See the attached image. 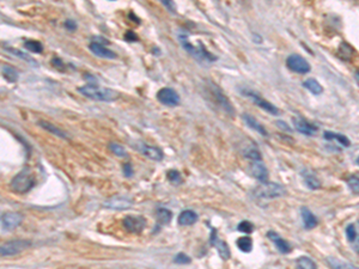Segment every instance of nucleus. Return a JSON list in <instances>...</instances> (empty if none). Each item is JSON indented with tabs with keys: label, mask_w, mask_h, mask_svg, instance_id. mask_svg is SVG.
I'll use <instances>...</instances> for the list:
<instances>
[{
	"label": "nucleus",
	"mask_w": 359,
	"mask_h": 269,
	"mask_svg": "<svg viewBox=\"0 0 359 269\" xmlns=\"http://www.w3.org/2000/svg\"><path fill=\"white\" fill-rule=\"evenodd\" d=\"M78 92L88 98L98 102H114L119 98V93L111 89L97 87L95 84H86L84 87L78 88Z\"/></svg>",
	"instance_id": "1"
},
{
	"label": "nucleus",
	"mask_w": 359,
	"mask_h": 269,
	"mask_svg": "<svg viewBox=\"0 0 359 269\" xmlns=\"http://www.w3.org/2000/svg\"><path fill=\"white\" fill-rule=\"evenodd\" d=\"M179 41L181 43V46L183 47L186 52H188L194 59L199 60V61H204V62H213V61L217 60L216 55L211 54L207 49L205 48V46L201 42H197V46L193 44L189 41L188 36L187 35H183L181 34L179 35Z\"/></svg>",
	"instance_id": "2"
},
{
	"label": "nucleus",
	"mask_w": 359,
	"mask_h": 269,
	"mask_svg": "<svg viewBox=\"0 0 359 269\" xmlns=\"http://www.w3.org/2000/svg\"><path fill=\"white\" fill-rule=\"evenodd\" d=\"M35 185V179L33 176L30 168L22 169L19 173L16 175L10 183V188L15 193L24 194L30 191Z\"/></svg>",
	"instance_id": "3"
},
{
	"label": "nucleus",
	"mask_w": 359,
	"mask_h": 269,
	"mask_svg": "<svg viewBox=\"0 0 359 269\" xmlns=\"http://www.w3.org/2000/svg\"><path fill=\"white\" fill-rule=\"evenodd\" d=\"M286 194V189L283 185L274 182H261L254 189V196L260 200H269L284 196Z\"/></svg>",
	"instance_id": "4"
},
{
	"label": "nucleus",
	"mask_w": 359,
	"mask_h": 269,
	"mask_svg": "<svg viewBox=\"0 0 359 269\" xmlns=\"http://www.w3.org/2000/svg\"><path fill=\"white\" fill-rule=\"evenodd\" d=\"M208 91H210V95L213 98L214 103L218 105V107H221L228 115L230 116L235 115V109H233L232 104H231V102L229 101L227 95L222 91V89H219L216 84H213V83H210Z\"/></svg>",
	"instance_id": "5"
},
{
	"label": "nucleus",
	"mask_w": 359,
	"mask_h": 269,
	"mask_svg": "<svg viewBox=\"0 0 359 269\" xmlns=\"http://www.w3.org/2000/svg\"><path fill=\"white\" fill-rule=\"evenodd\" d=\"M32 245L33 243L28 239L11 240V242L2 244L1 248H0V254H1L2 257L13 256V255H17L19 252L26 250V249L30 248Z\"/></svg>",
	"instance_id": "6"
},
{
	"label": "nucleus",
	"mask_w": 359,
	"mask_h": 269,
	"mask_svg": "<svg viewBox=\"0 0 359 269\" xmlns=\"http://www.w3.org/2000/svg\"><path fill=\"white\" fill-rule=\"evenodd\" d=\"M242 93H243L246 97H248L249 99H252L258 107H260L261 109H263L265 112L272 114V115H278V114H279V109H278L275 105L272 104L271 102L266 101L265 98H262V97L259 95L258 92H255V91L246 89V90H242Z\"/></svg>",
	"instance_id": "7"
},
{
	"label": "nucleus",
	"mask_w": 359,
	"mask_h": 269,
	"mask_svg": "<svg viewBox=\"0 0 359 269\" xmlns=\"http://www.w3.org/2000/svg\"><path fill=\"white\" fill-rule=\"evenodd\" d=\"M24 217L18 212H6L1 215V231L2 232H10L13 231L15 229L23 223Z\"/></svg>",
	"instance_id": "8"
},
{
	"label": "nucleus",
	"mask_w": 359,
	"mask_h": 269,
	"mask_svg": "<svg viewBox=\"0 0 359 269\" xmlns=\"http://www.w3.org/2000/svg\"><path fill=\"white\" fill-rule=\"evenodd\" d=\"M124 227L126 231H129L130 234H141L143 230L145 229L146 226V220L144 217H140V215H127V217L124 218Z\"/></svg>",
	"instance_id": "9"
},
{
	"label": "nucleus",
	"mask_w": 359,
	"mask_h": 269,
	"mask_svg": "<svg viewBox=\"0 0 359 269\" xmlns=\"http://www.w3.org/2000/svg\"><path fill=\"white\" fill-rule=\"evenodd\" d=\"M133 146H134V149H137V151L140 152L143 156L149 158V159L155 160V162H161V160H163L164 153L161 149L155 148V146H150L145 143H141V141H137L135 144H133Z\"/></svg>",
	"instance_id": "10"
},
{
	"label": "nucleus",
	"mask_w": 359,
	"mask_h": 269,
	"mask_svg": "<svg viewBox=\"0 0 359 269\" xmlns=\"http://www.w3.org/2000/svg\"><path fill=\"white\" fill-rule=\"evenodd\" d=\"M286 66L291 71L299 74H305L310 72V65L307 60L298 54H292L286 59Z\"/></svg>",
	"instance_id": "11"
},
{
	"label": "nucleus",
	"mask_w": 359,
	"mask_h": 269,
	"mask_svg": "<svg viewBox=\"0 0 359 269\" xmlns=\"http://www.w3.org/2000/svg\"><path fill=\"white\" fill-rule=\"evenodd\" d=\"M157 99L166 107H177L180 104V96L174 89L163 88L157 92Z\"/></svg>",
	"instance_id": "12"
},
{
	"label": "nucleus",
	"mask_w": 359,
	"mask_h": 269,
	"mask_svg": "<svg viewBox=\"0 0 359 269\" xmlns=\"http://www.w3.org/2000/svg\"><path fill=\"white\" fill-rule=\"evenodd\" d=\"M133 206V201L126 196H114L104 202L105 209L114 210H124L129 209Z\"/></svg>",
	"instance_id": "13"
},
{
	"label": "nucleus",
	"mask_w": 359,
	"mask_h": 269,
	"mask_svg": "<svg viewBox=\"0 0 359 269\" xmlns=\"http://www.w3.org/2000/svg\"><path fill=\"white\" fill-rule=\"evenodd\" d=\"M211 244L217 249L219 256L222 257L223 260H229L231 256V252L229 249V245L222 240L221 238L218 237V232H217L216 229H212V234H211Z\"/></svg>",
	"instance_id": "14"
},
{
	"label": "nucleus",
	"mask_w": 359,
	"mask_h": 269,
	"mask_svg": "<svg viewBox=\"0 0 359 269\" xmlns=\"http://www.w3.org/2000/svg\"><path fill=\"white\" fill-rule=\"evenodd\" d=\"M249 171L250 175L260 182H266L268 179V170L261 160H252L249 165Z\"/></svg>",
	"instance_id": "15"
},
{
	"label": "nucleus",
	"mask_w": 359,
	"mask_h": 269,
	"mask_svg": "<svg viewBox=\"0 0 359 269\" xmlns=\"http://www.w3.org/2000/svg\"><path fill=\"white\" fill-rule=\"evenodd\" d=\"M89 49H90V51L93 52L96 57L102 58V59H116L115 52H113L111 49L107 48L104 44L96 42V41H94V42L90 43Z\"/></svg>",
	"instance_id": "16"
},
{
	"label": "nucleus",
	"mask_w": 359,
	"mask_h": 269,
	"mask_svg": "<svg viewBox=\"0 0 359 269\" xmlns=\"http://www.w3.org/2000/svg\"><path fill=\"white\" fill-rule=\"evenodd\" d=\"M292 122H294V128L304 135H309V137H310V135H314L317 132V127L315 124L310 123V122H308L305 119L294 118L292 119Z\"/></svg>",
	"instance_id": "17"
},
{
	"label": "nucleus",
	"mask_w": 359,
	"mask_h": 269,
	"mask_svg": "<svg viewBox=\"0 0 359 269\" xmlns=\"http://www.w3.org/2000/svg\"><path fill=\"white\" fill-rule=\"evenodd\" d=\"M267 237L271 239V242L274 244L275 248L278 249L279 252H282V254H289V252H291V245L279 234H277L275 231H268L267 232Z\"/></svg>",
	"instance_id": "18"
},
{
	"label": "nucleus",
	"mask_w": 359,
	"mask_h": 269,
	"mask_svg": "<svg viewBox=\"0 0 359 269\" xmlns=\"http://www.w3.org/2000/svg\"><path fill=\"white\" fill-rule=\"evenodd\" d=\"M243 121L246 122V124L249 127V128L254 129L255 132L259 133V134L263 135V137H267V135H268V133H267L263 124H261L257 119L253 118V116L249 115V114H243Z\"/></svg>",
	"instance_id": "19"
},
{
	"label": "nucleus",
	"mask_w": 359,
	"mask_h": 269,
	"mask_svg": "<svg viewBox=\"0 0 359 269\" xmlns=\"http://www.w3.org/2000/svg\"><path fill=\"white\" fill-rule=\"evenodd\" d=\"M37 124L40 127H42L43 129H46L47 132L51 133V134L57 135L58 138H61V139H68L67 134H66L63 129H60L59 127H57L55 124H53L52 122H48L46 120H40L37 122Z\"/></svg>",
	"instance_id": "20"
},
{
	"label": "nucleus",
	"mask_w": 359,
	"mask_h": 269,
	"mask_svg": "<svg viewBox=\"0 0 359 269\" xmlns=\"http://www.w3.org/2000/svg\"><path fill=\"white\" fill-rule=\"evenodd\" d=\"M197 214L194 210L192 209H186L181 212V214L179 215V224L182 226H191L194 225V224L197 221Z\"/></svg>",
	"instance_id": "21"
},
{
	"label": "nucleus",
	"mask_w": 359,
	"mask_h": 269,
	"mask_svg": "<svg viewBox=\"0 0 359 269\" xmlns=\"http://www.w3.org/2000/svg\"><path fill=\"white\" fill-rule=\"evenodd\" d=\"M300 213H302L303 224H304L305 229L311 230L317 225V218L307 209V207H303V209H300Z\"/></svg>",
	"instance_id": "22"
},
{
	"label": "nucleus",
	"mask_w": 359,
	"mask_h": 269,
	"mask_svg": "<svg viewBox=\"0 0 359 269\" xmlns=\"http://www.w3.org/2000/svg\"><path fill=\"white\" fill-rule=\"evenodd\" d=\"M324 138L326 140H335L336 143H339L341 146H344V148H349V146L351 145V141L347 139L345 135L339 134V133L328 132L327 130V132L324 133Z\"/></svg>",
	"instance_id": "23"
},
{
	"label": "nucleus",
	"mask_w": 359,
	"mask_h": 269,
	"mask_svg": "<svg viewBox=\"0 0 359 269\" xmlns=\"http://www.w3.org/2000/svg\"><path fill=\"white\" fill-rule=\"evenodd\" d=\"M156 217H157V221L161 225H168V224H170L172 219V212L170 209L161 207L156 212Z\"/></svg>",
	"instance_id": "24"
},
{
	"label": "nucleus",
	"mask_w": 359,
	"mask_h": 269,
	"mask_svg": "<svg viewBox=\"0 0 359 269\" xmlns=\"http://www.w3.org/2000/svg\"><path fill=\"white\" fill-rule=\"evenodd\" d=\"M1 73H2V76H4V78L6 80H9L10 83H16L18 80L19 74H18L17 70H15L12 66L7 65V63L1 65Z\"/></svg>",
	"instance_id": "25"
},
{
	"label": "nucleus",
	"mask_w": 359,
	"mask_h": 269,
	"mask_svg": "<svg viewBox=\"0 0 359 269\" xmlns=\"http://www.w3.org/2000/svg\"><path fill=\"white\" fill-rule=\"evenodd\" d=\"M303 87L307 89L308 91H310L313 95H316V96L321 95L322 91H324V88L321 87V84H320L316 79H313V78L305 80V82L303 83Z\"/></svg>",
	"instance_id": "26"
},
{
	"label": "nucleus",
	"mask_w": 359,
	"mask_h": 269,
	"mask_svg": "<svg viewBox=\"0 0 359 269\" xmlns=\"http://www.w3.org/2000/svg\"><path fill=\"white\" fill-rule=\"evenodd\" d=\"M303 177H304V182L309 189L315 190V189H319V188L321 187V182L319 181V179H317L314 174L308 173V171H304V173H303Z\"/></svg>",
	"instance_id": "27"
},
{
	"label": "nucleus",
	"mask_w": 359,
	"mask_h": 269,
	"mask_svg": "<svg viewBox=\"0 0 359 269\" xmlns=\"http://www.w3.org/2000/svg\"><path fill=\"white\" fill-rule=\"evenodd\" d=\"M353 53H355L353 52V48L350 46L349 43L344 42L340 47H339V57H340V59H342V60L349 61L352 59Z\"/></svg>",
	"instance_id": "28"
},
{
	"label": "nucleus",
	"mask_w": 359,
	"mask_h": 269,
	"mask_svg": "<svg viewBox=\"0 0 359 269\" xmlns=\"http://www.w3.org/2000/svg\"><path fill=\"white\" fill-rule=\"evenodd\" d=\"M6 51H7V52H10V53H11V54H13V55H16V57H18V58H19V59H22V60L27 61V62L32 63V65H35V66H37V65H38V63H37V61H36V60H34V59H33V58H32V57H30V55H28V54H27V53H24V52H21V51H18V49H12V48H10V47H7V48H6Z\"/></svg>",
	"instance_id": "29"
},
{
	"label": "nucleus",
	"mask_w": 359,
	"mask_h": 269,
	"mask_svg": "<svg viewBox=\"0 0 359 269\" xmlns=\"http://www.w3.org/2000/svg\"><path fill=\"white\" fill-rule=\"evenodd\" d=\"M237 246L241 251L250 252L253 249V239L250 237H241L237 239Z\"/></svg>",
	"instance_id": "30"
},
{
	"label": "nucleus",
	"mask_w": 359,
	"mask_h": 269,
	"mask_svg": "<svg viewBox=\"0 0 359 269\" xmlns=\"http://www.w3.org/2000/svg\"><path fill=\"white\" fill-rule=\"evenodd\" d=\"M24 48L28 49L29 52L36 53V54H40V53L43 52L42 43L38 42V41H34V40L26 41V42H24Z\"/></svg>",
	"instance_id": "31"
},
{
	"label": "nucleus",
	"mask_w": 359,
	"mask_h": 269,
	"mask_svg": "<svg viewBox=\"0 0 359 269\" xmlns=\"http://www.w3.org/2000/svg\"><path fill=\"white\" fill-rule=\"evenodd\" d=\"M109 149L113 152L115 156H118L120 158H126L129 157V153H127L126 149L124 148L122 145H120L118 143H110L109 144Z\"/></svg>",
	"instance_id": "32"
},
{
	"label": "nucleus",
	"mask_w": 359,
	"mask_h": 269,
	"mask_svg": "<svg viewBox=\"0 0 359 269\" xmlns=\"http://www.w3.org/2000/svg\"><path fill=\"white\" fill-rule=\"evenodd\" d=\"M296 266H297V268H305V269L317 268L316 263L314 262L313 260H310L309 257H305V256L299 257V259L296 261Z\"/></svg>",
	"instance_id": "33"
},
{
	"label": "nucleus",
	"mask_w": 359,
	"mask_h": 269,
	"mask_svg": "<svg viewBox=\"0 0 359 269\" xmlns=\"http://www.w3.org/2000/svg\"><path fill=\"white\" fill-rule=\"evenodd\" d=\"M244 157L249 160H261L260 151L254 146H250L247 149H244Z\"/></svg>",
	"instance_id": "34"
},
{
	"label": "nucleus",
	"mask_w": 359,
	"mask_h": 269,
	"mask_svg": "<svg viewBox=\"0 0 359 269\" xmlns=\"http://www.w3.org/2000/svg\"><path fill=\"white\" fill-rule=\"evenodd\" d=\"M166 177H168L169 181H170L172 184H175V185L181 184L183 181L182 176H181V174L177 170H169L168 174H166Z\"/></svg>",
	"instance_id": "35"
},
{
	"label": "nucleus",
	"mask_w": 359,
	"mask_h": 269,
	"mask_svg": "<svg viewBox=\"0 0 359 269\" xmlns=\"http://www.w3.org/2000/svg\"><path fill=\"white\" fill-rule=\"evenodd\" d=\"M254 224L250 223L249 220H243L238 224L237 230L239 232H244V234H252L254 231Z\"/></svg>",
	"instance_id": "36"
},
{
	"label": "nucleus",
	"mask_w": 359,
	"mask_h": 269,
	"mask_svg": "<svg viewBox=\"0 0 359 269\" xmlns=\"http://www.w3.org/2000/svg\"><path fill=\"white\" fill-rule=\"evenodd\" d=\"M192 262V259L191 257L188 256V255L183 254V252H180V254H177L176 256H175L174 259V263H176V265H189V263Z\"/></svg>",
	"instance_id": "37"
},
{
	"label": "nucleus",
	"mask_w": 359,
	"mask_h": 269,
	"mask_svg": "<svg viewBox=\"0 0 359 269\" xmlns=\"http://www.w3.org/2000/svg\"><path fill=\"white\" fill-rule=\"evenodd\" d=\"M347 184H349L350 189L353 191L355 194H359V177L352 176L350 177L349 181H347Z\"/></svg>",
	"instance_id": "38"
},
{
	"label": "nucleus",
	"mask_w": 359,
	"mask_h": 269,
	"mask_svg": "<svg viewBox=\"0 0 359 269\" xmlns=\"http://www.w3.org/2000/svg\"><path fill=\"white\" fill-rule=\"evenodd\" d=\"M162 2V5L165 7L169 12L172 13V15H176V5H175L174 0H160Z\"/></svg>",
	"instance_id": "39"
},
{
	"label": "nucleus",
	"mask_w": 359,
	"mask_h": 269,
	"mask_svg": "<svg viewBox=\"0 0 359 269\" xmlns=\"http://www.w3.org/2000/svg\"><path fill=\"white\" fill-rule=\"evenodd\" d=\"M346 237L350 243L353 242V239H355L356 237V224H350V225L346 227Z\"/></svg>",
	"instance_id": "40"
},
{
	"label": "nucleus",
	"mask_w": 359,
	"mask_h": 269,
	"mask_svg": "<svg viewBox=\"0 0 359 269\" xmlns=\"http://www.w3.org/2000/svg\"><path fill=\"white\" fill-rule=\"evenodd\" d=\"M351 245H352L353 250L359 254V221L356 224V237L353 239V242L351 243Z\"/></svg>",
	"instance_id": "41"
},
{
	"label": "nucleus",
	"mask_w": 359,
	"mask_h": 269,
	"mask_svg": "<svg viewBox=\"0 0 359 269\" xmlns=\"http://www.w3.org/2000/svg\"><path fill=\"white\" fill-rule=\"evenodd\" d=\"M122 171H124V175L126 177H133V175H134L133 166L131 163H125V164L122 165Z\"/></svg>",
	"instance_id": "42"
},
{
	"label": "nucleus",
	"mask_w": 359,
	"mask_h": 269,
	"mask_svg": "<svg viewBox=\"0 0 359 269\" xmlns=\"http://www.w3.org/2000/svg\"><path fill=\"white\" fill-rule=\"evenodd\" d=\"M64 26H65V28L68 30V31H76L78 28L77 22L74 21V19H66Z\"/></svg>",
	"instance_id": "43"
},
{
	"label": "nucleus",
	"mask_w": 359,
	"mask_h": 269,
	"mask_svg": "<svg viewBox=\"0 0 359 269\" xmlns=\"http://www.w3.org/2000/svg\"><path fill=\"white\" fill-rule=\"evenodd\" d=\"M125 38H126L127 41H131V42H135V41H138V36L133 31H127L126 35H125Z\"/></svg>",
	"instance_id": "44"
},
{
	"label": "nucleus",
	"mask_w": 359,
	"mask_h": 269,
	"mask_svg": "<svg viewBox=\"0 0 359 269\" xmlns=\"http://www.w3.org/2000/svg\"><path fill=\"white\" fill-rule=\"evenodd\" d=\"M277 124H278V127H280V128L288 130V132H290V130H291L290 127L286 126V122H284V121H277Z\"/></svg>",
	"instance_id": "45"
},
{
	"label": "nucleus",
	"mask_w": 359,
	"mask_h": 269,
	"mask_svg": "<svg viewBox=\"0 0 359 269\" xmlns=\"http://www.w3.org/2000/svg\"><path fill=\"white\" fill-rule=\"evenodd\" d=\"M52 63L53 65L55 66V67H63V61H61L60 59H58V58H55V59L52 60Z\"/></svg>",
	"instance_id": "46"
},
{
	"label": "nucleus",
	"mask_w": 359,
	"mask_h": 269,
	"mask_svg": "<svg viewBox=\"0 0 359 269\" xmlns=\"http://www.w3.org/2000/svg\"><path fill=\"white\" fill-rule=\"evenodd\" d=\"M355 79H356V83H357V84L359 85V68H358L357 71H356V73H355Z\"/></svg>",
	"instance_id": "47"
},
{
	"label": "nucleus",
	"mask_w": 359,
	"mask_h": 269,
	"mask_svg": "<svg viewBox=\"0 0 359 269\" xmlns=\"http://www.w3.org/2000/svg\"><path fill=\"white\" fill-rule=\"evenodd\" d=\"M357 162H358V164H359V158H358V160H357Z\"/></svg>",
	"instance_id": "48"
}]
</instances>
